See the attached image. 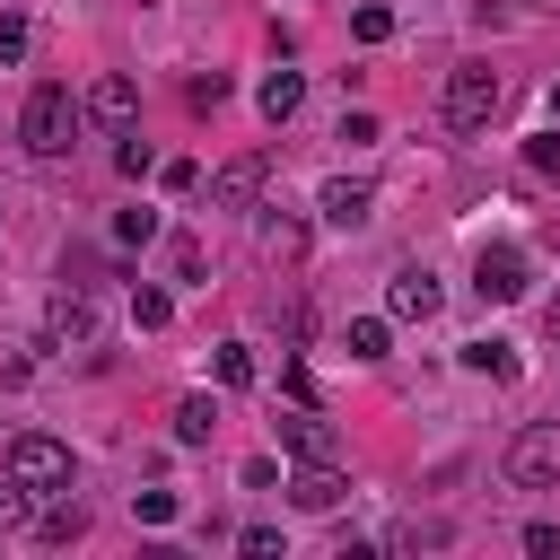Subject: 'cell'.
Segmentation results:
<instances>
[{
    "label": "cell",
    "instance_id": "cell-1",
    "mask_svg": "<svg viewBox=\"0 0 560 560\" xmlns=\"http://www.w3.org/2000/svg\"><path fill=\"white\" fill-rule=\"evenodd\" d=\"M499 96H508V88H499V70H490V61H455V70H446L438 114H446L455 131H481V122L499 114Z\"/></svg>",
    "mask_w": 560,
    "mask_h": 560
},
{
    "label": "cell",
    "instance_id": "cell-2",
    "mask_svg": "<svg viewBox=\"0 0 560 560\" xmlns=\"http://www.w3.org/2000/svg\"><path fill=\"white\" fill-rule=\"evenodd\" d=\"M70 131H79V105H70V88H52V79H44V88L26 96V114H18V140H26L35 158H61V149H70Z\"/></svg>",
    "mask_w": 560,
    "mask_h": 560
},
{
    "label": "cell",
    "instance_id": "cell-3",
    "mask_svg": "<svg viewBox=\"0 0 560 560\" xmlns=\"http://www.w3.org/2000/svg\"><path fill=\"white\" fill-rule=\"evenodd\" d=\"M508 481L516 490H551L560 481V420H525L508 438Z\"/></svg>",
    "mask_w": 560,
    "mask_h": 560
},
{
    "label": "cell",
    "instance_id": "cell-4",
    "mask_svg": "<svg viewBox=\"0 0 560 560\" xmlns=\"http://www.w3.org/2000/svg\"><path fill=\"white\" fill-rule=\"evenodd\" d=\"M44 341H52V350H96V341H105L96 298H88V289H61V298L44 306Z\"/></svg>",
    "mask_w": 560,
    "mask_h": 560
},
{
    "label": "cell",
    "instance_id": "cell-5",
    "mask_svg": "<svg viewBox=\"0 0 560 560\" xmlns=\"http://www.w3.org/2000/svg\"><path fill=\"white\" fill-rule=\"evenodd\" d=\"M9 472L52 499V490H70V446L61 438H9Z\"/></svg>",
    "mask_w": 560,
    "mask_h": 560
},
{
    "label": "cell",
    "instance_id": "cell-6",
    "mask_svg": "<svg viewBox=\"0 0 560 560\" xmlns=\"http://www.w3.org/2000/svg\"><path fill=\"white\" fill-rule=\"evenodd\" d=\"M262 184H271V149H245V158H228L210 175V210H254Z\"/></svg>",
    "mask_w": 560,
    "mask_h": 560
},
{
    "label": "cell",
    "instance_id": "cell-7",
    "mask_svg": "<svg viewBox=\"0 0 560 560\" xmlns=\"http://www.w3.org/2000/svg\"><path fill=\"white\" fill-rule=\"evenodd\" d=\"M472 289H481L490 306H508V298H525V289H534V271H525V254H516V245H481V254H472Z\"/></svg>",
    "mask_w": 560,
    "mask_h": 560
},
{
    "label": "cell",
    "instance_id": "cell-8",
    "mask_svg": "<svg viewBox=\"0 0 560 560\" xmlns=\"http://www.w3.org/2000/svg\"><path fill=\"white\" fill-rule=\"evenodd\" d=\"M438 298H446V289H438V271H429V262H402V271L385 280V306H394L402 324H429V315H438Z\"/></svg>",
    "mask_w": 560,
    "mask_h": 560
},
{
    "label": "cell",
    "instance_id": "cell-9",
    "mask_svg": "<svg viewBox=\"0 0 560 560\" xmlns=\"http://www.w3.org/2000/svg\"><path fill=\"white\" fill-rule=\"evenodd\" d=\"M341 499H350L341 464H298V472H289V508H306V516H332Z\"/></svg>",
    "mask_w": 560,
    "mask_h": 560
},
{
    "label": "cell",
    "instance_id": "cell-10",
    "mask_svg": "<svg viewBox=\"0 0 560 560\" xmlns=\"http://www.w3.org/2000/svg\"><path fill=\"white\" fill-rule=\"evenodd\" d=\"M315 210H324L332 228H368V210H376V192H368L359 175H332V184L315 192Z\"/></svg>",
    "mask_w": 560,
    "mask_h": 560
},
{
    "label": "cell",
    "instance_id": "cell-11",
    "mask_svg": "<svg viewBox=\"0 0 560 560\" xmlns=\"http://www.w3.org/2000/svg\"><path fill=\"white\" fill-rule=\"evenodd\" d=\"M280 446H289L298 464H332V455H341V438H332V429H324L315 411H298V420H280Z\"/></svg>",
    "mask_w": 560,
    "mask_h": 560
},
{
    "label": "cell",
    "instance_id": "cell-12",
    "mask_svg": "<svg viewBox=\"0 0 560 560\" xmlns=\"http://www.w3.org/2000/svg\"><path fill=\"white\" fill-rule=\"evenodd\" d=\"M88 114H96V122H114V131H122V122H131V114H140V88H131V79H122V70H105V79H96V88H88Z\"/></svg>",
    "mask_w": 560,
    "mask_h": 560
},
{
    "label": "cell",
    "instance_id": "cell-13",
    "mask_svg": "<svg viewBox=\"0 0 560 560\" xmlns=\"http://www.w3.org/2000/svg\"><path fill=\"white\" fill-rule=\"evenodd\" d=\"M254 96H262V114H271V122H289V114L306 105V70H271Z\"/></svg>",
    "mask_w": 560,
    "mask_h": 560
},
{
    "label": "cell",
    "instance_id": "cell-14",
    "mask_svg": "<svg viewBox=\"0 0 560 560\" xmlns=\"http://www.w3.org/2000/svg\"><path fill=\"white\" fill-rule=\"evenodd\" d=\"M464 368H472V376H499V385H508V376H516V341L481 332V341H464Z\"/></svg>",
    "mask_w": 560,
    "mask_h": 560
},
{
    "label": "cell",
    "instance_id": "cell-15",
    "mask_svg": "<svg viewBox=\"0 0 560 560\" xmlns=\"http://www.w3.org/2000/svg\"><path fill=\"white\" fill-rule=\"evenodd\" d=\"M210 429H219V402L210 394H184L175 402V446H210Z\"/></svg>",
    "mask_w": 560,
    "mask_h": 560
},
{
    "label": "cell",
    "instance_id": "cell-16",
    "mask_svg": "<svg viewBox=\"0 0 560 560\" xmlns=\"http://www.w3.org/2000/svg\"><path fill=\"white\" fill-rule=\"evenodd\" d=\"M35 534H44V542H79V534H88V508H79L70 490H52V508L35 516Z\"/></svg>",
    "mask_w": 560,
    "mask_h": 560
},
{
    "label": "cell",
    "instance_id": "cell-17",
    "mask_svg": "<svg viewBox=\"0 0 560 560\" xmlns=\"http://www.w3.org/2000/svg\"><path fill=\"white\" fill-rule=\"evenodd\" d=\"M262 254H271V262H298V254H306V219H280V210H271V219H262Z\"/></svg>",
    "mask_w": 560,
    "mask_h": 560
},
{
    "label": "cell",
    "instance_id": "cell-18",
    "mask_svg": "<svg viewBox=\"0 0 560 560\" xmlns=\"http://www.w3.org/2000/svg\"><path fill=\"white\" fill-rule=\"evenodd\" d=\"M210 368H219V385H228V394H245V385H254V341H219V350H210Z\"/></svg>",
    "mask_w": 560,
    "mask_h": 560
},
{
    "label": "cell",
    "instance_id": "cell-19",
    "mask_svg": "<svg viewBox=\"0 0 560 560\" xmlns=\"http://www.w3.org/2000/svg\"><path fill=\"white\" fill-rule=\"evenodd\" d=\"M35 499H44V490H26V481L9 472V481H0V534H18V525H35Z\"/></svg>",
    "mask_w": 560,
    "mask_h": 560
},
{
    "label": "cell",
    "instance_id": "cell-20",
    "mask_svg": "<svg viewBox=\"0 0 560 560\" xmlns=\"http://www.w3.org/2000/svg\"><path fill=\"white\" fill-rule=\"evenodd\" d=\"M131 324H140V332H166V324H175V298H166V289H131Z\"/></svg>",
    "mask_w": 560,
    "mask_h": 560
},
{
    "label": "cell",
    "instance_id": "cell-21",
    "mask_svg": "<svg viewBox=\"0 0 560 560\" xmlns=\"http://www.w3.org/2000/svg\"><path fill=\"white\" fill-rule=\"evenodd\" d=\"M341 350H350L359 368H376V359H385V324H376V315H359V324L341 332Z\"/></svg>",
    "mask_w": 560,
    "mask_h": 560
},
{
    "label": "cell",
    "instance_id": "cell-22",
    "mask_svg": "<svg viewBox=\"0 0 560 560\" xmlns=\"http://www.w3.org/2000/svg\"><path fill=\"white\" fill-rule=\"evenodd\" d=\"M446 534H455V525H446V516H429V525H420V516H411V525H394V551H438V542H446Z\"/></svg>",
    "mask_w": 560,
    "mask_h": 560
},
{
    "label": "cell",
    "instance_id": "cell-23",
    "mask_svg": "<svg viewBox=\"0 0 560 560\" xmlns=\"http://www.w3.org/2000/svg\"><path fill=\"white\" fill-rule=\"evenodd\" d=\"M350 35H359V44H385V35H394V9H385V0L350 9Z\"/></svg>",
    "mask_w": 560,
    "mask_h": 560
},
{
    "label": "cell",
    "instance_id": "cell-24",
    "mask_svg": "<svg viewBox=\"0 0 560 560\" xmlns=\"http://www.w3.org/2000/svg\"><path fill=\"white\" fill-rule=\"evenodd\" d=\"M114 236H122V245H149V236H158V210H122Z\"/></svg>",
    "mask_w": 560,
    "mask_h": 560
},
{
    "label": "cell",
    "instance_id": "cell-25",
    "mask_svg": "<svg viewBox=\"0 0 560 560\" xmlns=\"http://www.w3.org/2000/svg\"><path fill=\"white\" fill-rule=\"evenodd\" d=\"M131 508H140V525H175V490H140Z\"/></svg>",
    "mask_w": 560,
    "mask_h": 560
},
{
    "label": "cell",
    "instance_id": "cell-26",
    "mask_svg": "<svg viewBox=\"0 0 560 560\" xmlns=\"http://www.w3.org/2000/svg\"><path fill=\"white\" fill-rule=\"evenodd\" d=\"M236 551H245V560H280V534H271V525H245Z\"/></svg>",
    "mask_w": 560,
    "mask_h": 560
},
{
    "label": "cell",
    "instance_id": "cell-27",
    "mask_svg": "<svg viewBox=\"0 0 560 560\" xmlns=\"http://www.w3.org/2000/svg\"><path fill=\"white\" fill-rule=\"evenodd\" d=\"M184 96H192V114H210V105H228V79H219V70H210V79H192V88H184Z\"/></svg>",
    "mask_w": 560,
    "mask_h": 560
},
{
    "label": "cell",
    "instance_id": "cell-28",
    "mask_svg": "<svg viewBox=\"0 0 560 560\" xmlns=\"http://www.w3.org/2000/svg\"><path fill=\"white\" fill-rule=\"evenodd\" d=\"M341 140H350V149H368V140H376V114H368V105H350V114H341Z\"/></svg>",
    "mask_w": 560,
    "mask_h": 560
},
{
    "label": "cell",
    "instance_id": "cell-29",
    "mask_svg": "<svg viewBox=\"0 0 560 560\" xmlns=\"http://www.w3.org/2000/svg\"><path fill=\"white\" fill-rule=\"evenodd\" d=\"M525 158H534V175H560V131H542V140H525Z\"/></svg>",
    "mask_w": 560,
    "mask_h": 560
},
{
    "label": "cell",
    "instance_id": "cell-30",
    "mask_svg": "<svg viewBox=\"0 0 560 560\" xmlns=\"http://www.w3.org/2000/svg\"><path fill=\"white\" fill-rule=\"evenodd\" d=\"M114 166H122V175H149L158 158H149V140H122V149H114Z\"/></svg>",
    "mask_w": 560,
    "mask_h": 560
},
{
    "label": "cell",
    "instance_id": "cell-31",
    "mask_svg": "<svg viewBox=\"0 0 560 560\" xmlns=\"http://www.w3.org/2000/svg\"><path fill=\"white\" fill-rule=\"evenodd\" d=\"M525 551L534 560H560V525H525Z\"/></svg>",
    "mask_w": 560,
    "mask_h": 560
},
{
    "label": "cell",
    "instance_id": "cell-32",
    "mask_svg": "<svg viewBox=\"0 0 560 560\" xmlns=\"http://www.w3.org/2000/svg\"><path fill=\"white\" fill-rule=\"evenodd\" d=\"M0 61H26V18H0Z\"/></svg>",
    "mask_w": 560,
    "mask_h": 560
},
{
    "label": "cell",
    "instance_id": "cell-33",
    "mask_svg": "<svg viewBox=\"0 0 560 560\" xmlns=\"http://www.w3.org/2000/svg\"><path fill=\"white\" fill-rule=\"evenodd\" d=\"M542 332H551V341H560V289H551V306H542Z\"/></svg>",
    "mask_w": 560,
    "mask_h": 560
},
{
    "label": "cell",
    "instance_id": "cell-34",
    "mask_svg": "<svg viewBox=\"0 0 560 560\" xmlns=\"http://www.w3.org/2000/svg\"><path fill=\"white\" fill-rule=\"evenodd\" d=\"M551 122H560V79H551Z\"/></svg>",
    "mask_w": 560,
    "mask_h": 560
}]
</instances>
